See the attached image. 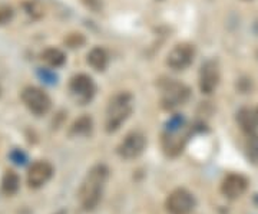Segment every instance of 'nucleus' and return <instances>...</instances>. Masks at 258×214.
I'll return each instance as SVG.
<instances>
[{
    "label": "nucleus",
    "instance_id": "nucleus-1",
    "mask_svg": "<svg viewBox=\"0 0 258 214\" xmlns=\"http://www.w3.org/2000/svg\"><path fill=\"white\" fill-rule=\"evenodd\" d=\"M108 178L109 168L105 164H96L88 171L78 193L79 204L85 211H92L101 203Z\"/></svg>",
    "mask_w": 258,
    "mask_h": 214
},
{
    "label": "nucleus",
    "instance_id": "nucleus-2",
    "mask_svg": "<svg viewBox=\"0 0 258 214\" xmlns=\"http://www.w3.org/2000/svg\"><path fill=\"white\" fill-rule=\"evenodd\" d=\"M134 111V96L129 92L115 93L109 99L105 115L106 132H116Z\"/></svg>",
    "mask_w": 258,
    "mask_h": 214
},
{
    "label": "nucleus",
    "instance_id": "nucleus-3",
    "mask_svg": "<svg viewBox=\"0 0 258 214\" xmlns=\"http://www.w3.org/2000/svg\"><path fill=\"white\" fill-rule=\"evenodd\" d=\"M189 132L185 131L184 118L176 115L166 124V131L162 135V149L168 157H176L184 151Z\"/></svg>",
    "mask_w": 258,
    "mask_h": 214
},
{
    "label": "nucleus",
    "instance_id": "nucleus-4",
    "mask_svg": "<svg viewBox=\"0 0 258 214\" xmlns=\"http://www.w3.org/2000/svg\"><path fill=\"white\" fill-rule=\"evenodd\" d=\"M191 96V89L179 81H168L161 88V106L166 111H174L182 106Z\"/></svg>",
    "mask_w": 258,
    "mask_h": 214
},
{
    "label": "nucleus",
    "instance_id": "nucleus-5",
    "mask_svg": "<svg viewBox=\"0 0 258 214\" xmlns=\"http://www.w3.org/2000/svg\"><path fill=\"white\" fill-rule=\"evenodd\" d=\"M20 99L25 106L36 117H43L52 108V99L42 88L29 85L25 86L20 92Z\"/></svg>",
    "mask_w": 258,
    "mask_h": 214
},
{
    "label": "nucleus",
    "instance_id": "nucleus-6",
    "mask_svg": "<svg viewBox=\"0 0 258 214\" xmlns=\"http://www.w3.org/2000/svg\"><path fill=\"white\" fill-rule=\"evenodd\" d=\"M69 92L75 99V102H78L79 105H86L95 96L96 86L89 75L78 74L72 76L69 82Z\"/></svg>",
    "mask_w": 258,
    "mask_h": 214
},
{
    "label": "nucleus",
    "instance_id": "nucleus-7",
    "mask_svg": "<svg viewBox=\"0 0 258 214\" xmlns=\"http://www.w3.org/2000/svg\"><path fill=\"white\" fill-rule=\"evenodd\" d=\"M147 147V137L141 131H131L125 135V138L120 141L116 147V152L120 158L135 159L144 152Z\"/></svg>",
    "mask_w": 258,
    "mask_h": 214
},
{
    "label": "nucleus",
    "instance_id": "nucleus-8",
    "mask_svg": "<svg viewBox=\"0 0 258 214\" xmlns=\"http://www.w3.org/2000/svg\"><path fill=\"white\" fill-rule=\"evenodd\" d=\"M195 204V197L188 190L176 188L166 197L165 208L168 214H191Z\"/></svg>",
    "mask_w": 258,
    "mask_h": 214
},
{
    "label": "nucleus",
    "instance_id": "nucleus-9",
    "mask_svg": "<svg viewBox=\"0 0 258 214\" xmlns=\"http://www.w3.org/2000/svg\"><path fill=\"white\" fill-rule=\"evenodd\" d=\"M195 47L188 42L178 43L169 50L166 56V65L174 71H184L194 62Z\"/></svg>",
    "mask_w": 258,
    "mask_h": 214
},
{
    "label": "nucleus",
    "instance_id": "nucleus-10",
    "mask_svg": "<svg viewBox=\"0 0 258 214\" xmlns=\"http://www.w3.org/2000/svg\"><path fill=\"white\" fill-rule=\"evenodd\" d=\"M220 79H221V72H220L218 62L214 59L204 62L200 69V78H198L200 91L205 95H211L218 88Z\"/></svg>",
    "mask_w": 258,
    "mask_h": 214
},
{
    "label": "nucleus",
    "instance_id": "nucleus-11",
    "mask_svg": "<svg viewBox=\"0 0 258 214\" xmlns=\"http://www.w3.org/2000/svg\"><path fill=\"white\" fill-rule=\"evenodd\" d=\"M55 173L53 166L46 159L35 161L28 170V186L33 190L43 187Z\"/></svg>",
    "mask_w": 258,
    "mask_h": 214
},
{
    "label": "nucleus",
    "instance_id": "nucleus-12",
    "mask_svg": "<svg viewBox=\"0 0 258 214\" xmlns=\"http://www.w3.org/2000/svg\"><path fill=\"white\" fill-rule=\"evenodd\" d=\"M248 187V180L241 174H228L222 180L221 191L228 198H238L245 193Z\"/></svg>",
    "mask_w": 258,
    "mask_h": 214
},
{
    "label": "nucleus",
    "instance_id": "nucleus-13",
    "mask_svg": "<svg viewBox=\"0 0 258 214\" xmlns=\"http://www.w3.org/2000/svg\"><path fill=\"white\" fill-rule=\"evenodd\" d=\"M86 62L96 72H103L108 68V64H109V55H108L105 47L95 46L88 52Z\"/></svg>",
    "mask_w": 258,
    "mask_h": 214
},
{
    "label": "nucleus",
    "instance_id": "nucleus-14",
    "mask_svg": "<svg viewBox=\"0 0 258 214\" xmlns=\"http://www.w3.org/2000/svg\"><path fill=\"white\" fill-rule=\"evenodd\" d=\"M20 188V177L15 170H6L0 180V191L5 196H15Z\"/></svg>",
    "mask_w": 258,
    "mask_h": 214
},
{
    "label": "nucleus",
    "instance_id": "nucleus-15",
    "mask_svg": "<svg viewBox=\"0 0 258 214\" xmlns=\"http://www.w3.org/2000/svg\"><path fill=\"white\" fill-rule=\"evenodd\" d=\"M237 121L240 124L241 130L245 131L247 134H255L258 128V115L257 111H252L249 108H242L237 114Z\"/></svg>",
    "mask_w": 258,
    "mask_h": 214
},
{
    "label": "nucleus",
    "instance_id": "nucleus-16",
    "mask_svg": "<svg viewBox=\"0 0 258 214\" xmlns=\"http://www.w3.org/2000/svg\"><path fill=\"white\" fill-rule=\"evenodd\" d=\"M40 58H42V61H43L47 66H50V68H60V66H63L64 62H66V54H64L62 49H59V47L55 46L46 47V49L42 52Z\"/></svg>",
    "mask_w": 258,
    "mask_h": 214
},
{
    "label": "nucleus",
    "instance_id": "nucleus-17",
    "mask_svg": "<svg viewBox=\"0 0 258 214\" xmlns=\"http://www.w3.org/2000/svg\"><path fill=\"white\" fill-rule=\"evenodd\" d=\"M93 121L89 115H82L71 125L69 128V135L71 137H85L92 132Z\"/></svg>",
    "mask_w": 258,
    "mask_h": 214
},
{
    "label": "nucleus",
    "instance_id": "nucleus-18",
    "mask_svg": "<svg viewBox=\"0 0 258 214\" xmlns=\"http://www.w3.org/2000/svg\"><path fill=\"white\" fill-rule=\"evenodd\" d=\"M23 8H25V12L28 13L29 16L33 19H40L45 15V8L37 0H29L23 5Z\"/></svg>",
    "mask_w": 258,
    "mask_h": 214
},
{
    "label": "nucleus",
    "instance_id": "nucleus-19",
    "mask_svg": "<svg viewBox=\"0 0 258 214\" xmlns=\"http://www.w3.org/2000/svg\"><path fill=\"white\" fill-rule=\"evenodd\" d=\"M9 158L13 164H16L19 167H23V166H26V163H28V154H26L23 149L13 148L9 152Z\"/></svg>",
    "mask_w": 258,
    "mask_h": 214
},
{
    "label": "nucleus",
    "instance_id": "nucleus-20",
    "mask_svg": "<svg viewBox=\"0 0 258 214\" xmlns=\"http://www.w3.org/2000/svg\"><path fill=\"white\" fill-rule=\"evenodd\" d=\"M13 18H15V10H13V8L9 6V5L2 3L0 5V26H5V25L10 23L13 20Z\"/></svg>",
    "mask_w": 258,
    "mask_h": 214
},
{
    "label": "nucleus",
    "instance_id": "nucleus-21",
    "mask_svg": "<svg viewBox=\"0 0 258 214\" xmlns=\"http://www.w3.org/2000/svg\"><path fill=\"white\" fill-rule=\"evenodd\" d=\"M247 151L248 155L252 159L258 161V135L257 134H249L248 141H247Z\"/></svg>",
    "mask_w": 258,
    "mask_h": 214
},
{
    "label": "nucleus",
    "instance_id": "nucleus-22",
    "mask_svg": "<svg viewBox=\"0 0 258 214\" xmlns=\"http://www.w3.org/2000/svg\"><path fill=\"white\" fill-rule=\"evenodd\" d=\"M64 43L69 47H81L85 43V37L82 33H71L64 37Z\"/></svg>",
    "mask_w": 258,
    "mask_h": 214
},
{
    "label": "nucleus",
    "instance_id": "nucleus-23",
    "mask_svg": "<svg viewBox=\"0 0 258 214\" xmlns=\"http://www.w3.org/2000/svg\"><path fill=\"white\" fill-rule=\"evenodd\" d=\"M37 75H39V78L45 82V84L49 85H53L56 84V79H57V76H56L55 72H52L50 69H43V68H40V69H37Z\"/></svg>",
    "mask_w": 258,
    "mask_h": 214
},
{
    "label": "nucleus",
    "instance_id": "nucleus-24",
    "mask_svg": "<svg viewBox=\"0 0 258 214\" xmlns=\"http://www.w3.org/2000/svg\"><path fill=\"white\" fill-rule=\"evenodd\" d=\"M0 95H2V88H0Z\"/></svg>",
    "mask_w": 258,
    "mask_h": 214
},
{
    "label": "nucleus",
    "instance_id": "nucleus-25",
    "mask_svg": "<svg viewBox=\"0 0 258 214\" xmlns=\"http://www.w3.org/2000/svg\"><path fill=\"white\" fill-rule=\"evenodd\" d=\"M257 115H258V110H257Z\"/></svg>",
    "mask_w": 258,
    "mask_h": 214
}]
</instances>
